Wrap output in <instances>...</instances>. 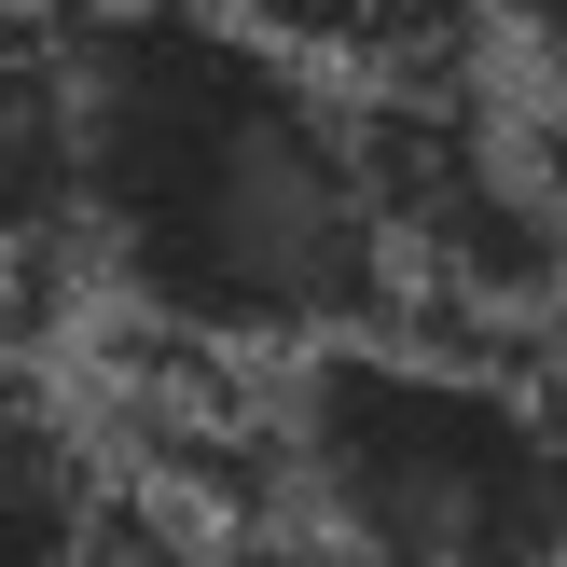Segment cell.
<instances>
[{"label":"cell","mask_w":567,"mask_h":567,"mask_svg":"<svg viewBox=\"0 0 567 567\" xmlns=\"http://www.w3.org/2000/svg\"><path fill=\"white\" fill-rule=\"evenodd\" d=\"M277 513L374 567H567V402L540 360L347 332L277 360Z\"/></svg>","instance_id":"7a4b0ae2"},{"label":"cell","mask_w":567,"mask_h":567,"mask_svg":"<svg viewBox=\"0 0 567 567\" xmlns=\"http://www.w3.org/2000/svg\"><path fill=\"white\" fill-rule=\"evenodd\" d=\"M83 277V97L70 28L0 14V305Z\"/></svg>","instance_id":"3957f363"},{"label":"cell","mask_w":567,"mask_h":567,"mask_svg":"<svg viewBox=\"0 0 567 567\" xmlns=\"http://www.w3.org/2000/svg\"><path fill=\"white\" fill-rule=\"evenodd\" d=\"M554 402H567V360H554Z\"/></svg>","instance_id":"ba28073f"},{"label":"cell","mask_w":567,"mask_h":567,"mask_svg":"<svg viewBox=\"0 0 567 567\" xmlns=\"http://www.w3.org/2000/svg\"><path fill=\"white\" fill-rule=\"evenodd\" d=\"M208 567H374V554H347L332 526H305V513H264V526H221Z\"/></svg>","instance_id":"52a82bcc"},{"label":"cell","mask_w":567,"mask_h":567,"mask_svg":"<svg viewBox=\"0 0 567 567\" xmlns=\"http://www.w3.org/2000/svg\"><path fill=\"white\" fill-rule=\"evenodd\" d=\"M83 97V277L125 332L305 360L402 319L360 83L221 0H55Z\"/></svg>","instance_id":"6da1fadb"},{"label":"cell","mask_w":567,"mask_h":567,"mask_svg":"<svg viewBox=\"0 0 567 567\" xmlns=\"http://www.w3.org/2000/svg\"><path fill=\"white\" fill-rule=\"evenodd\" d=\"M485 42L513 55V97H540L567 125V0H485Z\"/></svg>","instance_id":"8992f818"},{"label":"cell","mask_w":567,"mask_h":567,"mask_svg":"<svg viewBox=\"0 0 567 567\" xmlns=\"http://www.w3.org/2000/svg\"><path fill=\"white\" fill-rule=\"evenodd\" d=\"M111 513H125V471L97 415H70L0 347V567H111Z\"/></svg>","instance_id":"277c9868"},{"label":"cell","mask_w":567,"mask_h":567,"mask_svg":"<svg viewBox=\"0 0 567 567\" xmlns=\"http://www.w3.org/2000/svg\"><path fill=\"white\" fill-rule=\"evenodd\" d=\"M221 14H249L264 42H291L305 70L360 83V97H388V83H443L485 55V0H221Z\"/></svg>","instance_id":"5b68a950"}]
</instances>
